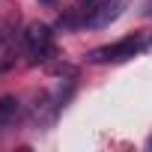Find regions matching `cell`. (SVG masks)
<instances>
[{"label": "cell", "instance_id": "4", "mask_svg": "<svg viewBox=\"0 0 152 152\" xmlns=\"http://www.w3.org/2000/svg\"><path fill=\"white\" fill-rule=\"evenodd\" d=\"M18 110H21V102H18L15 96H0V125L15 122Z\"/></svg>", "mask_w": 152, "mask_h": 152}, {"label": "cell", "instance_id": "3", "mask_svg": "<svg viewBox=\"0 0 152 152\" xmlns=\"http://www.w3.org/2000/svg\"><path fill=\"white\" fill-rule=\"evenodd\" d=\"M125 3L128 0H99L96 3V9L87 15V27H107L110 21H116L119 15H122V9H125Z\"/></svg>", "mask_w": 152, "mask_h": 152}, {"label": "cell", "instance_id": "6", "mask_svg": "<svg viewBox=\"0 0 152 152\" xmlns=\"http://www.w3.org/2000/svg\"><path fill=\"white\" fill-rule=\"evenodd\" d=\"M146 146H149V149H152V137H149V143H146Z\"/></svg>", "mask_w": 152, "mask_h": 152}, {"label": "cell", "instance_id": "1", "mask_svg": "<svg viewBox=\"0 0 152 152\" xmlns=\"http://www.w3.org/2000/svg\"><path fill=\"white\" fill-rule=\"evenodd\" d=\"M143 45H146V42H143L140 36H128V39H119V42H113V45L96 48V51L90 54V63H122V60L134 57Z\"/></svg>", "mask_w": 152, "mask_h": 152}, {"label": "cell", "instance_id": "7", "mask_svg": "<svg viewBox=\"0 0 152 152\" xmlns=\"http://www.w3.org/2000/svg\"><path fill=\"white\" fill-rule=\"evenodd\" d=\"M42 3H54V0H42Z\"/></svg>", "mask_w": 152, "mask_h": 152}, {"label": "cell", "instance_id": "5", "mask_svg": "<svg viewBox=\"0 0 152 152\" xmlns=\"http://www.w3.org/2000/svg\"><path fill=\"white\" fill-rule=\"evenodd\" d=\"M48 72H51V75H63V78H72V75H75V66H69V63H54V66H48Z\"/></svg>", "mask_w": 152, "mask_h": 152}, {"label": "cell", "instance_id": "2", "mask_svg": "<svg viewBox=\"0 0 152 152\" xmlns=\"http://www.w3.org/2000/svg\"><path fill=\"white\" fill-rule=\"evenodd\" d=\"M24 39H27L30 51H33L39 60H48V57L57 54V51H54V39H51V27H45V24H30L27 33H24Z\"/></svg>", "mask_w": 152, "mask_h": 152}]
</instances>
